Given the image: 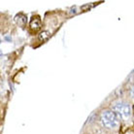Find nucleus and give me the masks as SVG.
Instances as JSON below:
<instances>
[{
    "label": "nucleus",
    "instance_id": "nucleus-1",
    "mask_svg": "<svg viewBox=\"0 0 134 134\" xmlns=\"http://www.w3.org/2000/svg\"><path fill=\"white\" fill-rule=\"evenodd\" d=\"M112 111L117 115L119 120L128 121L132 117V109L130 104L124 100H117L113 103Z\"/></svg>",
    "mask_w": 134,
    "mask_h": 134
},
{
    "label": "nucleus",
    "instance_id": "nucleus-2",
    "mask_svg": "<svg viewBox=\"0 0 134 134\" xmlns=\"http://www.w3.org/2000/svg\"><path fill=\"white\" fill-rule=\"evenodd\" d=\"M102 125L108 129H117L120 125V120L112 110H104L100 114Z\"/></svg>",
    "mask_w": 134,
    "mask_h": 134
},
{
    "label": "nucleus",
    "instance_id": "nucleus-3",
    "mask_svg": "<svg viewBox=\"0 0 134 134\" xmlns=\"http://www.w3.org/2000/svg\"><path fill=\"white\" fill-rule=\"evenodd\" d=\"M128 95L131 100L134 101V85H131L129 88H128Z\"/></svg>",
    "mask_w": 134,
    "mask_h": 134
}]
</instances>
